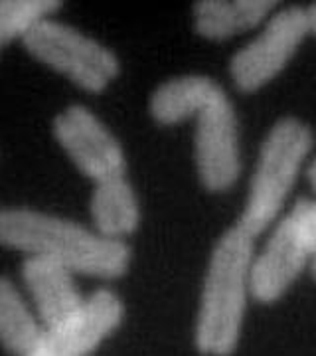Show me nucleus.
Returning a JSON list of instances; mask_svg holds the SVG:
<instances>
[{
    "instance_id": "f257e3e1",
    "label": "nucleus",
    "mask_w": 316,
    "mask_h": 356,
    "mask_svg": "<svg viewBox=\"0 0 316 356\" xmlns=\"http://www.w3.org/2000/svg\"><path fill=\"white\" fill-rule=\"evenodd\" d=\"M0 245L50 257L74 273L97 280L123 277L133 257L125 242L107 240L74 220L30 208L0 210Z\"/></svg>"
},
{
    "instance_id": "f03ea898",
    "label": "nucleus",
    "mask_w": 316,
    "mask_h": 356,
    "mask_svg": "<svg viewBox=\"0 0 316 356\" xmlns=\"http://www.w3.org/2000/svg\"><path fill=\"white\" fill-rule=\"evenodd\" d=\"M255 238L233 224L215 242L203 275L194 346L202 356H233L241 341Z\"/></svg>"
},
{
    "instance_id": "7ed1b4c3",
    "label": "nucleus",
    "mask_w": 316,
    "mask_h": 356,
    "mask_svg": "<svg viewBox=\"0 0 316 356\" xmlns=\"http://www.w3.org/2000/svg\"><path fill=\"white\" fill-rule=\"evenodd\" d=\"M313 147L315 131L299 117H281L267 131L249 180L247 200L235 222L251 238L261 236L277 220Z\"/></svg>"
},
{
    "instance_id": "20e7f679",
    "label": "nucleus",
    "mask_w": 316,
    "mask_h": 356,
    "mask_svg": "<svg viewBox=\"0 0 316 356\" xmlns=\"http://www.w3.org/2000/svg\"><path fill=\"white\" fill-rule=\"evenodd\" d=\"M22 44L34 60L88 93H103L121 74V64L107 46L51 18L34 26Z\"/></svg>"
},
{
    "instance_id": "39448f33",
    "label": "nucleus",
    "mask_w": 316,
    "mask_h": 356,
    "mask_svg": "<svg viewBox=\"0 0 316 356\" xmlns=\"http://www.w3.org/2000/svg\"><path fill=\"white\" fill-rule=\"evenodd\" d=\"M310 32L308 8L287 6L269 16L261 32L233 54L229 76L243 93L269 86L289 65Z\"/></svg>"
},
{
    "instance_id": "423d86ee",
    "label": "nucleus",
    "mask_w": 316,
    "mask_h": 356,
    "mask_svg": "<svg viewBox=\"0 0 316 356\" xmlns=\"http://www.w3.org/2000/svg\"><path fill=\"white\" fill-rule=\"evenodd\" d=\"M194 156L200 184L212 194L231 191L241 177L240 119L222 88L196 117Z\"/></svg>"
},
{
    "instance_id": "0eeeda50",
    "label": "nucleus",
    "mask_w": 316,
    "mask_h": 356,
    "mask_svg": "<svg viewBox=\"0 0 316 356\" xmlns=\"http://www.w3.org/2000/svg\"><path fill=\"white\" fill-rule=\"evenodd\" d=\"M51 131L77 170L93 182L125 177L126 156L121 143L88 107H65L56 115Z\"/></svg>"
},
{
    "instance_id": "6e6552de",
    "label": "nucleus",
    "mask_w": 316,
    "mask_h": 356,
    "mask_svg": "<svg viewBox=\"0 0 316 356\" xmlns=\"http://www.w3.org/2000/svg\"><path fill=\"white\" fill-rule=\"evenodd\" d=\"M125 321V303L117 293L97 289L81 309L53 327H44L36 346L26 356H89Z\"/></svg>"
},
{
    "instance_id": "1a4fd4ad",
    "label": "nucleus",
    "mask_w": 316,
    "mask_h": 356,
    "mask_svg": "<svg viewBox=\"0 0 316 356\" xmlns=\"http://www.w3.org/2000/svg\"><path fill=\"white\" fill-rule=\"evenodd\" d=\"M313 255L299 240L289 220L283 216L273 228L263 250L253 255L249 289L255 301L273 305L303 275Z\"/></svg>"
},
{
    "instance_id": "9d476101",
    "label": "nucleus",
    "mask_w": 316,
    "mask_h": 356,
    "mask_svg": "<svg viewBox=\"0 0 316 356\" xmlns=\"http://www.w3.org/2000/svg\"><path fill=\"white\" fill-rule=\"evenodd\" d=\"M20 275L44 327H53L69 318L85 301L77 287L76 273L56 259L26 255Z\"/></svg>"
},
{
    "instance_id": "9b49d317",
    "label": "nucleus",
    "mask_w": 316,
    "mask_h": 356,
    "mask_svg": "<svg viewBox=\"0 0 316 356\" xmlns=\"http://www.w3.org/2000/svg\"><path fill=\"white\" fill-rule=\"evenodd\" d=\"M277 6L273 0H202L194 4V30L206 40L224 42L267 22Z\"/></svg>"
},
{
    "instance_id": "f8f14e48",
    "label": "nucleus",
    "mask_w": 316,
    "mask_h": 356,
    "mask_svg": "<svg viewBox=\"0 0 316 356\" xmlns=\"http://www.w3.org/2000/svg\"><path fill=\"white\" fill-rule=\"evenodd\" d=\"M219 89L222 86L217 81L200 74L172 77L154 89L149 111L154 123L163 127H174L188 119H196Z\"/></svg>"
},
{
    "instance_id": "ddd939ff",
    "label": "nucleus",
    "mask_w": 316,
    "mask_h": 356,
    "mask_svg": "<svg viewBox=\"0 0 316 356\" xmlns=\"http://www.w3.org/2000/svg\"><path fill=\"white\" fill-rule=\"evenodd\" d=\"M89 212L95 232L107 240L125 242L140 224L139 200L125 177L95 182Z\"/></svg>"
},
{
    "instance_id": "4468645a",
    "label": "nucleus",
    "mask_w": 316,
    "mask_h": 356,
    "mask_svg": "<svg viewBox=\"0 0 316 356\" xmlns=\"http://www.w3.org/2000/svg\"><path fill=\"white\" fill-rule=\"evenodd\" d=\"M44 325L13 281L0 275V346L10 356H26L40 341Z\"/></svg>"
},
{
    "instance_id": "2eb2a0df",
    "label": "nucleus",
    "mask_w": 316,
    "mask_h": 356,
    "mask_svg": "<svg viewBox=\"0 0 316 356\" xmlns=\"http://www.w3.org/2000/svg\"><path fill=\"white\" fill-rule=\"evenodd\" d=\"M60 6L56 0H0V48L24 40L34 26L51 18Z\"/></svg>"
},
{
    "instance_id": "dca6fc26",
    "label": "nucleus",
    "mask_w": 316,
    "mask_h": 356,
    "mask_svg": "<svg viewBox=\"0 0 316 356\" xmlns=\"http://www.w3.org/2000/svg\"><path fill=\"white\" fill-rule=\"evenodd\" d=\"M289 224L299 236V240L304 243L308 254L316 255V198H299L292 204L289 214H285Z\"/></svg>"
},
{
    "instance_id": "f3484780",
    "label": "nucleus",
    "mask_w": 316,
    "mask_h": 356,
    "mask_svg": "<svg viewBox=\"0 0 316 356\" xmlns=\"http://www.w3.org/2000/svg\"><path fill=\"white\" fill-rule=\"evenodd\" d=\"M306 177H308V182H310V186H313L316 196V156L310 161V165L306 166Z\"/></svg>"
},
{
    "instance_id": "a211bd4d",
    "label": "nucleus",
    "mask_w": 316,
    "mask_h": 356,
    "mask_svg": "<svg viewBox=\"0 0 316 356\" xmlns=\"http://www.w3.org/2000/svg\"><path fill=\"white\" fill-rule=\"evenodd\" d=\"M308 16H310V32L316 36V2L308 6Z\"/></svg>"
},
{
    "instance_id": "6ab92c4d",
    "label": "nucleus",
    "mask_w": 316,
    "mask_h": 356,
    "mask_svg": "<svg viewBox=\"0 0 316 356\" xmlns=\"http://www.w3.org/2000/svg\"><path fill=\"white\" fill-rule=\"evenodd\" d=\"M310 271H313V277L316 280V255L310 259Z\"/></svg>"
}]
</instances>
